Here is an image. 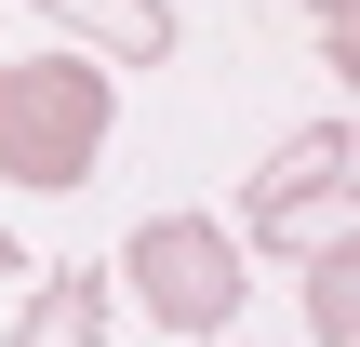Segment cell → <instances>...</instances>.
Segmentation results:
<instances>
[{
  "label": "cell",
  "instance_id": "obj_1",
  "mask_svg": "<svg viewBox=\"0 0 360 347\" xmlns=\"http://www.w3.org/2000/svg\"><path fill=\"white\" fill-rule=\"evenodd\" d=\"M107 120H120V80L80 40L0 53V187H94Z\"/></svg>",
  "mask_w": 360,
  "mask_h": 347
},
{
  "label": "cell",
  "instance_id": "obj_2",
  "mask_svg": "<svg viewBox=\"0 0 360 347\" xmlns=\"http://www.w3.org/2000/svg\"><path fill=\"white\" fill-rule=\"evenodd\" d=\"M107 281L147 308V334H214L227 347L240 294H254V254H240V227H214V214H134Z\"/></svg>",
  "mask_w": 360,
  "mask_h": 347
},
{
  "label": "cell",
  "instance_id": "obj_3",
  "mask_svg": "<svg viewBox=\"0 0 360 347\" xmlns=\"http://www.w3.org/2000/svg\"><path fill=\"white\" fill-rule=\"evenodd\" d=\"M360 134L347 120H307V134H281L267 147V174L240 187V227H254V254H334V241H360Z\"/></svg>",
  "mask_w": 360,
  "mask_h": 347
},
{
  "label": "cell",
  "instance_id": "obj_4",
  "mask_svg": "<svg viewBox=\"0 0 360 347\" xmlns=\"http://www.w3.org/2000/svg\"><path fill=\"white\" fill-rule=\"evenodd\" d=\"M0 347H107V267H40Z\"/></svg>",
  "mask_w": 360,
  "mask_h": 347
},
{
  "label": "cell",
  "instance_id": "obj_5",
  "mask_svg": "<svg viewBox=\"0 0 360 347\" xmlns=\"http://www.w3.org/2000/svg\"><path fill=\"white\" fill-rule=\"evenodd\" d=\"M53 27H80L94 67H160L174 53V0H40Z\"/></svg>",
  "mask_w": 360,
  "mask_h": 347
},
{
  "label": "cell",
  "instance_id": "obj_6",
  "mask_svg": "<svg viewBox=\"0 0 360 347\" xmlns=\"http://www.w3.org/2000/svg\"><path fill=\"white\" fill-rule=\"evenodd\" d=\"M307 334H321V347H360V241L307 254Z\"/></svg>",
  "mask_w": 360,
  "mask_h": 347
},
{
  "label": "cell",
  "instance_id": "obj_7",
  "mask_svg": "<svg viewBox=\"0 0 360 347\" xmlns=\"http://www.w3.org/2000/svg\"><path fill=\"white\" fill-rule=\"evenodd\" d=\"M307 13H321V40H347V27H360V0H307Z\"/></svg>",
  "mask_w": 360,
  "mask_h": 347
},
{
  "label": "cell",
  "instance_id": "obj_8",
  "mask_svg": "<svg viewBox=\"0 0 360 347\" xmlns=\"http://www.w3.org/2000/svg\"><path fill=\"white\" fill-rule=\"evenodd\" d=\"M0 281H27V254H13V227H0Z\"/></svg>",
  "mask_w": 360,
  "mask_h": 347
}]
</instances>
